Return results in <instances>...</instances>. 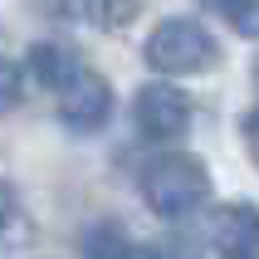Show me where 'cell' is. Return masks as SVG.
Here are the masks:
<instances>
[{"mask_svg":"<svg viewBox=\"0 0 259 259\" xmlns=\"http://www.w3.org/2000/svg\"><path fill=\"white\" fill-rule=\"evenodd\" d=\"M205 191H210V176H205V166L196 157H186V152H166V157H157L142 171V201L152 205L157 215H166V220L191 215V210L205 201Z\"/></svg>","mask_w":259,"mask_h":259,"instance_id":"6da1fadb","label":"cell"},{"mask_svg":"<svg viewBox=\"0 0 259 259\" xmlns=\"http://www.w3.org/2000/svg\"><path fill=\"white\" fill-rule=\"evenodd\" d=\"M215 39L196 20H161L147 39V64L157 73H205L215 64Z\"/></svg>","mask_w":259,"mask_h":259,"instance_id":"7a4b0ae2","label":"cell"},{"mask_svg":"<svg viewBox=\"0 0 259 259\" xmlns=\"http://www.w3.org/2000/svg\"><path fill=\"white\" fill-rule=\"evenodd\" d=\"M132 117H137V132H142V137H152V142H176V137L191 127V98L181 88H171V83H147V88H137Z\"/></svg>","mask_w":259,"mask_h":259,"instance_id":"3957f363","label":"cell"},{"mask_svg":"<svg viewBox=\"0 0 259 259\" xmlns=\"http://www.w3.org/2000/svg\"><path fill=\"white\" fill-rule=\"evenodd\" d=\"M59 117H64L73 132H98L103 122L113 117V88H108V78L78 69L69 83L59 88Z\"/></svg>","mask_w":259,"mask_h":259,"instance_id":"277c9868","label":"cell"},{"mask_svg":"<svg viewBox=\"0 0 259 259\" xmlns=\"http://www.w3.org/2000/svg\"><path fill=\"white\" fill-rule=\"evenodd\" d=\"M29 73H34V83L44 88H64L78 73V59H73V49H64V44H34L29 49Z\"/></svg>","mask_w":259,"mask_h":259,"instance_id":"5b68a950","label":"cell"},{"mask_svg":"<svg viewBox=\"0 0 259 259\" xmlns=\"http://www.w3.org/2000/svg\"><path fill=\"white\" fill-rule=\"evenodd\" d=\"M132 235L117 220H98L83 230V259H132Z\"/></svg>","mask_w":259,"mask_h":259,"instance_id":"8992f818","label":"cell"},{"mask_svg":"<svg viewBox=\"0 0 259 259\" xmlns=\"http://www.w3.org/2000/svg\"><path fill=\"white\" fill-rule=\"evenodd\" d=\"M78 10L93 20V25H103V29H122L137 15V0H78Z\"/></svg>","mask_w":259,"mask_h":259,"instance_id":"52a82bcc","label":"cell"},{"mask_svg":"<svg viewBox=\"0 0 259 259\" xmlns=\"http://www.w3.org/2000/svg\"><path fill=\"white\" fill-rule=\"evenodd\" d=\"M215 15H225L240 34H254V0H205Z\"/></svg>","mask_w":259,"mask_h":259,"instance_id":"ba28073f","label":"cell"},{"mask_svg":"<svg viewBox=\"0 0 259 259\" xmlns=\"http://www.w3.org/2000/svg\"><path fill=\"white\" fill-rule=\"evenodd\" d=\"M20 103V69H15L10 59H0V113Z\"/></svg>","mask_w":259,"mask_h":259,"instance_id":"9c48e42d","label":"cell"},{"mask_svg":"<svg viewBox=\"0 0 259 259\" xmlns=\"http://www.w3.org/2000/svg\"><path fill=\"white\" fill-rule=\"evenodd\" d=\"M10 215H15V196H10V186L0 181V230L10 225Z\"/></svg>","mask_w":259,"mask_h":259,"instance_id":"30bf717a","label":"cell"},{"mask_svg":"<svg viewBox=\"0 0 259 259\" xmlns=\"http://www.w3.org/2000/svg\"><path fill=\"white\" fill-rule=\"evenodd\" d=\"M220 259H254V249H220Z\"/></svg>","mask_w":259,"mask_h":259,"instance_id":"8fae6325","label":"cell"}]
</instances>
